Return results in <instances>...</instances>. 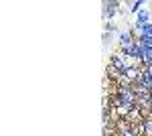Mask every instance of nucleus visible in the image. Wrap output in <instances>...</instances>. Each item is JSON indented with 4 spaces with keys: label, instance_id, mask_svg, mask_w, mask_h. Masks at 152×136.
I'll return each instance as SVG.
<instances>
[{
    "label": "nucleus",
    "instance_id": "3",
    "mask_svg": "<svg viewBox=\"0 0 152 136\" xmlns=\"http://www.w3.org/2000/svg\"><path fill=\"white\" fill-rule=\"evenodd\" d=\"M118 43L122 47H126V45H130V43H136V39L132 37V31H120V33H118Z\"/></svg>",
    "mask_w": 152,
    "mask_h": 136
},
{
    "label": "nucleus",
    "instance_id": "5",
    "mask_svg": "<svg viewBox=\"0 0 152 136\" xmlns=\"http://www.w3.org/2000/svg\"><path fill=\"white\" fill-rule=\"evenodd\" d=\"M118 6H120V2H105L104 4V16L107 18H112V16H116V12H118Z\"/></svg>",
    "mask_w": 152,
    "mask_h": 136
},
{
    "label": "nucleus",
    "instance_id": "7",
    "mask_svg": "<svg viewBox=\"0 0 152 136\" xmlns=\"http://www.w3.org/2000/svg\"><path fill=\"white\" fill-rule=\"evenodd\" d=\"M148 71H150V75H152V65H148Z\"/></svg>",
    "mask_w": 152,
    "mask_h": 136
},
{
    "label": "nucleus",
    "instance_id": "4",
    "mask_svg": "<svg viewBox=\"0 0 152 136\" xmlns=\"http://www.w3.org/2000/svg\"><path fill=\"white\" fill-rule=\"evenodd\" d=\"M140 61L146 63V67L152 65V47H144L140 45Z\"/></svg>",
    "mask_w": 152,
    "mask_h": 136
},
{
    "label": "nucleus",
    "instance_id": "6",
    "mask_svg": "<svg viewBox=\"0 0 152 136\" xmlns=\"http://www.w3.org/2000/svg\"><path fill=\"white\" fill-rule=\"evenodd\" d=\"M122 136H134V134H132V132H128V130H124V134H122Z\"/></svg>",
    "mask_w": 152,
    "mask_h": 136
},
{
    "label": "nucleus",
    "instance_id": "1",
    "mask_svg": "<svg viewBox=\"0 0 152 136\" xmlns=\"http://www.w3.org/2000/svg\"><path fill=\"white\" fill-rule=\"evenodd\" d=\"M150 23H152V18H150V10H148V8H142V10L136 14V23H134L136 26H134V29L138 31L140 26H144V24H150Z\"/></svg>",
    "mask_w": 152,
    "mask_h": 136
},
{
    "label": "nucleus",
    "instance_id": "2",
    "mask_svg": "<svg viewBox=\"0 0 152 136\" xmlns=\"http://www.w3.org/2000/svg\"><path fill=\"white\" fill-rule=\"evenodd\" d=\"M122 53L126 57H132V59H138L140 61V45L138 43H130V45L122 47Z\"/></svg>",
    "mask_w": 152,
    "mask_h": 136
}]
</instances>
